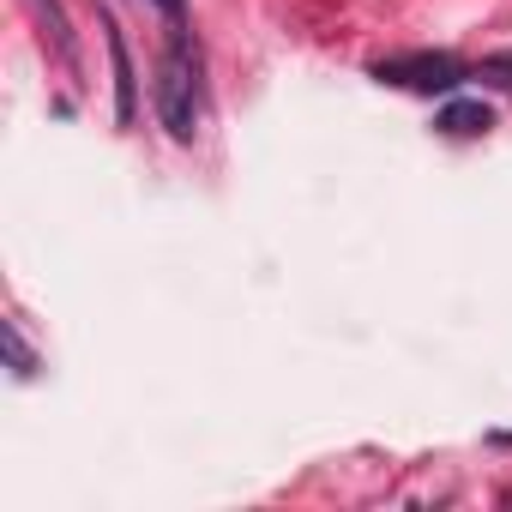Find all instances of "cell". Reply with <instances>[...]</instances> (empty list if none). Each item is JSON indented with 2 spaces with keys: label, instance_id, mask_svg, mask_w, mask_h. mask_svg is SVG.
<instances>
[{
  "label": "cell",
  "instance_id": "obj_5",
  "mask_svg": "<svg viewBox=\"0 0 512 512\" xmlns=\"http://www.w3.org/2000/svg\"><path fill=\"white\" fill-rule=\"evenodd\" d=\"M37 19H43V31H49V43L73 61L79 49H73V25H67V13H61V0H37Z\"/></svg>",
  "mask_w": 512,
  "mask_h": 512
},
{
  "label": "cell",
  "instance_id": "obj_7",
  "mask_svg": "<svg viewBox=\"0 0 512 512\" xmlns=\"http://www.w3.org/2000/svg\"><path fill=\"white\" fill-rule=\"evenodd\" d=\"M476 79H488V85H506V91H512V55H488V61L476 67Z\"/></svg>",
  "mask_w": 512,
  "mask_h": 512
},
{
  "label": "cell",
  "instance_id": "obj_8",
  "mask_svg": "<svg viewBox=\"0 0 512 512\" xmlns=\"http://www.w3.org/2000/svg\"><path fill=\"white\" fill-rule=\"evenodd\" d=\"M157 7H163L169 25H187V0H157Z\"/></svg>",
  "mask_w": 512,
  "mask_h": 512
},
{
  "label": "cell",
  "instance_id": "obj_1",
  "mask_svg": "<svg viewBox=\"0 0 512 512\" xmlns=\"http://www.w3.org/2000/svg\"><path fill=\"white\" fill-rule=\"evenodd\" d=\"M151 103H157L163 133H169L175 145H193V133H199V43H193L187 25H169V49H163V61H157V91H151Z\"/></svg>",
  "mask_w": 512,
  "mask_h": 512
},
{
  "label": "cell",
  "instance_id": "obj_3",
  "mask_svg": "<svg viewBox=\"0 0 512 512\" xmlns=\"http://www.w3.org/2000/svg\"><path fill=\"white\" fill-rule=\"evenodd\" d=\"M109 61H115V121L133 127V115H139V79H133V55H127V37L115 31V19H109Z\"/></svg>",
  "mask_w": 512,
  "mask_h": 512
},
{
  "label": "cell",
  "instance_id": "obj_4",
  "mask_svg": "<svg viewBox=\"0 0 512 512\" xmlns=\"http://www.w3.org/2000/svg\"><path fill=\"white\" fill-rule=\"evenodd\" d=\"M434 127L452 133V139H476V133L494 127V109H488V103H470V97H452V103L434 115Z\"/></svg>",
  "mask_w": 512,
  "mask_h": 512
},
{
  "label": "cell",
  "instance_id": "obj_6",
  "mask_svg": "<svg viewBox=\"0 0 512 512\" xmlns=\"http://www.w3.org/2000/svg\"><path fill=\"white\" fill-rule=\"evenodd\" d=\"M7 356H13V374H19V380H37V368H43V362H37V350L25 344V332H19L13 320H7Z\"/></svg>",
  "mask_w": 512,
  "mask_h": 512
},
{
  "label": "cell",
  "instance_id": "obj_2",
  "mask_svg": "<svg viewBox=\"0 0 512 512\" xmlns=\"http://www.w3.org/2000/svg\"><path fill=\"white\" fill-rule=\"evenodd\" d=\"M374 79L380 85H398V91H416V97H452L470 67L458 55H440V49H416V55H392V61H374Z\"/></svg>",
  "mask_w": 512,
  "mask_h": 512
}]
</instances>
